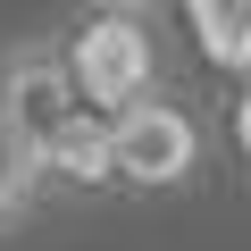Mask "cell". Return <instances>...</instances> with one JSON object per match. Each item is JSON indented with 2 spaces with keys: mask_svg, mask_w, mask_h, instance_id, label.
Wrapping results in <instances>:
<instances>
[{
  "mask_svg": "<svg viewBox=\"0 0 251 251\" xmlns=\"http://www.w3.org/2000/svg\"><path fill=\"white\" fill-rule=\"evenodd\" d=\"M0 109H9L25 134L42 143V159H59L67 151V134L84 126V84H75V67H67V50H17L9 67H0Z\"/></svg>",
  "mask_w": 251,
  "mask_h": 251,
  "instance_id": "7a4b0ae2",
  "label": "cell"
},
{
  "mask_svg": "<svg viewBox=\"0 0 251 251\" xmlns=\"http://www.w3.org/2000/svg\"><path fill=\"white\" fill-rule=\"evenodd\" d=\"M100 9H134V17H151V9H159V0H100Z\"/></svg>",
  "mask_w": 251,
  "mask_h": 251,
  "instance_id": "8992f818",
  "label": "cell"
},
{
  "mask_svg": "<svg viewBox=\"0 0 251 251\" xmlns=\"http://www.w3.org/2000/svg\"><path fill=\"white\" fill-rule=\"evenodd\" d=\"M42 184H50V159H42V143L25 134L9 109H0V234H9L17 218H34Z\"/></svg>",
  "mask_w": 251,
  "mask_h": 251,
  "instance_id": "277c9868",
  "label": "cell"
},
{
  "mask_svg": "<svg viewBox=\"0 0 251 251\" xmlns=\"http://www.w3.org/2000/svg\"><path fill=\"white\" fill-rule=\"evenodd\" d=\"M193 25H201L209 59L251 67V0H193Z\"/></svg>",
  "mask_w": 251,
  "mask_h": 251,
  "instance_id": "5b68a950",
  "label": "cell"
},
{
  "mask_svg": "<svg viewBox=\"0 0 251 251\" xmlns=\"http://www.w3.org/2000/svg\"><path fill=\"white\" fill-rule=\"evenodd\" d=\"M67 67H75V84H84L92 109H109V117L134 109V100H151V25L134 9H100V17L75 25Z\"/></svg>",
  "mask_w": 251,
  "mask_h": 251,
  "instance_id": "6da1fadb",
  "label": "cell"
},
{
  "mask_svg": "<svg viewBox=\"0 0 251 251\" xmlns=\"http://www.w3.org/2000/svg\"><path fill=\"white\" fill-rule=\"evenodd\" d=\"M109 151H117V176L126 184H184L201 168V126L176 109V100H134L109 117Z\"/></svg>",
  "mask_w": 251,
  "mask_h": 251,
  "instance_id": "3957f363",
  "label": "cell"
}]
</instances>
